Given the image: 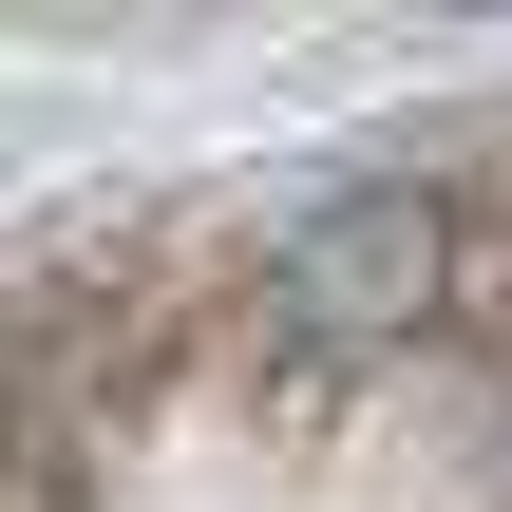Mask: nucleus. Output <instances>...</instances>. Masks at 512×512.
Instances as JSON below:
<instances>
[{"label":"nucleus","mask_w":512,"mask_h":512,"mask_svg":"<svg viewBox=\"0 0 512 512\" xmlns=\"http://www.w3.org/2000/svg\"><path fill=\"white\" fill-rule=\"evenodd\" d=\"M456 304V190L437 171H342L323 209H285L266 247V342L285 361H380Z\"/></svg>","instance_id":"nucleus-1"},{"label":"nucleus","mask_w":512,"mask_h":512,"mask_svg":"<svg viewBox=\"0 0 512 512\" xmlns=\"http://www.w3.org/2000/svg\"><path fill=\"white\" fill-rule=\"evenodd\" d=\"M152 361H171V304H95V323L38 304V323L0 342V456H19V475H95Z\"/></svg>","instance_id":"nucleus-2"}]
</instances>
